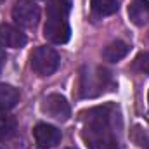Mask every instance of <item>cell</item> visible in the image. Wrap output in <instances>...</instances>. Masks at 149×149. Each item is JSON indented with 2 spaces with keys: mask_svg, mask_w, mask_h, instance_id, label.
Here are the masks:
<instances>
[{
  "mask_svg": "<svg viewBox=\"0 0 149 149\" xmlns=\"http://www.w3.org/2000/svg\"><path fill=\"white\" fill-rule=\"evenodd\" d=\"M95 16H111L118 10V0H90Z\"/></svg>",
  "mask_w": 149,
  "mask_h": 149,
  "instance_id": "cell-12",
  "label": "cell"
},
{
  "mask_svg": "<svg viewBox=\"0 0 149 149\" xmlns=\"http://www.w3.org/2000/svg\"><path fill=\"white\" fill-rule=\"evenodd\" d=\"M130 52V45L127 42L121 40H114L111 43H108L102 50V57L109 63H118L120 59H123L127 54Z\"/></svg>",
  "mask_w": 149,
  "mask_h": 149,
  "instance_id": "cell-10",
  "label": "cell"
},
{
  "mask_svg": "<svg viewBox=\"0 0 149 149\" xmlns=\"http://www.w3.org/2000/svg\"><path fill=\"white\" fill-rule=\"evenodd\" d=\"M135 68L142 73L149 74V52H141L135 57Z\"/></svg>",
  "mask_w": 149,
  "mask_h": 149,
  "instance_id": "cell-15",
  "label": "cell"
},
{
  "mask_svg": "<svg viewBox=\"0 0 149 149\" xmlns=\"http://www.w3.org/2000/svg\"><path fill=\"white\" fill-rule=\"evenodd\" d=\"M33 137L38 148L50 149L61 142V130H57L49 123H38L33 130Z\"/></svg>",
  "mask_w": 149,
  "mask_h": 149,
  "instance_id": "cell-7",
  "label": "cell"
},
{
  "mask_svg": "<svg viewBox=\"0 0 149 149\" xmlns=\"http://www.w3.org/2000/svg\"><path fill=\"white\" fill-rule=\"evenodd\" d=\"M12 19L23 28H35L40 19V9L31 0H17L12 7Z\"/></svg>",
  "mask_w": 149,
  "mask_h": 149,
  "instance_id": "cell-5",
  "label": "cell"
},
{
  "mask_svg": "<svg viewBox=\"0 0 149 149\" xmlns=\"http://www.w3.org/2000/svg\"><path fill=\"white\" fill-rule=\"evenodd\" d=\"M70 10H71V0H49L43 37L50 43L61 45L70 40L71 37V28L68 23Z\"/></svg>",
  "mask_w": 149,
  "mask_h": 149,
  "instance_id": "cell-2",
  "label": "cell"
},
{
  "mask_svg": "<svg viewBox=\"0 0 149 149\" xmlns=\"http://www.w3.org/2000/svg\"><path fill=\"white\" fill-rule=\"evenodd\" d=\"M5 61H7V57H5V50L0 49V73H2V70H3V66H5Z\"/></svg>",
  "mask_w": 149,
  "mask_h": 149,
  "instance_id": "cell-16",
  "label": "cell"
},
{
  "mask_svg": "<svg viewBox=\"0 0 149 149\" xmlns=\"http://www.w3.org/2000/svg\"><path fill=\"white\" fill-rule=\"evenodd\" d=\"M16 132V120L5 113H0V141L12 137Z\"/></svg>",
  "mask_w": 149,
  "mask_h": 149,
  "instance_id": "cell-13",
  "label": "cell"
},
{
  "mask_svg": "<svg viewBox=\"0 0 149 149\" xmlns=\"http://www.w3.org/2000/svg\"><path fill=\"white\" fill-rule=\"evenodd\" d=\"M19 90L12 85L0 83V111H9L19 102Z\"/></svg>",
  "mask_w": 149,
  "mask_h": 149,
  "instance_id": "cell-11",
  "label": "cell"
},
{
  "mask_svg": "<svg viewBox=\"0 0 149 149\" xmlns=\"http://www.w3.org/2000/svg\"><path fill=\"white\" fill-rule=\"evenodd\" d=\"M59 54L47 45L37 47L31 54V70L38 76H49V74L56 73V70L59 68Z\"/></svg>",
  "mask_w": 149,
  "mask_h": 149,
  "instance_id": "cell-4",
  "label": "cell"
},
{
  "mask_svg": "<svg viewBox=\"0 0 149 149\" xmlns=\"http://www.w3.org/2000/svg\"><path fill=\"white\" fill-rule=\"evenodd\" d=\"M148 102H149V94H148Z\"/></svg>",
  "mask_w": 149,
  "mask_h": 149,
  "instance_id": "cell-17",
  "label": "cell"
},
{
  "mask_svg": "<svg viewBox=\"0 0 149 149\" xmlns=\"http://www.w3.org/2000/svg\"><path fill=\"white\" fill-rule=\"evenodd\" d=\"M111 85V73L101 66H85L80 73V95L83 99L97 97Z\"/></svg>",
  "mask_w": 149,
  "mask_h": 149,
  "instance_id": "cell-3",
  "label": "cell"
},
{
  "mask_svg": "<svg viewBox=\"0 0 149 149\" xmlns=\"http://www.w3.org/2000/svg\"><path fill=\"white\" fill-rule=\"evenodd\" d=\"M0 3H2V0H0Z\"/></svg>",
  "mask_w": 149,
  "mask_h": 149,
  "instance_id": "cell-18",
  "label": "cell"
},
{
  "mask_svg": "<svg viewBox=\"0 0 149 149\" xmlns=\"http://www.w3.org/2000/svg\"><path fill=\"white\" fill-rule=\"evenodd\" d=\"M132 139H134V142H135L137 146L149 149V137H148V134H146L141 127H135V128H134V132H132Z\"/></svg>",
  "mask_w": 149,
  "mask_h": 149,
  "instance_id": "cell-14",
  "label": "cell"
},
{
  "mask_svg": "<svg viewBox=\"0 0 149 149\" xmlns=\"http://www.w3.org/2000/svg\"><path fill=\"white\" fill-rule=\"evenodd\" d=\"M42 111L57 121H66L71 114V108L61 94H49L42 101Z\"/></svg>",
  "mask_w": 149,
  "mask_h": 149,
  "instance_id": "cell-6",
  "label": "cell"
},
{
  "mask_svg": "<svg viewBox=\"0 0 149 149\" xmlns=\"http://www.w3.org/2000/svg\"><path fill=\"white\" fill-rule=\"evenodd\" d=\"M114 106L104 104L80 113L81 139L90 149H120L116 132L113 130Z\"/></svg>",
  "mask_w": 149,
  "mask_h": 149,
  "instance_id": "cell-1",
  "label": "cell"
},
{
  "mask_svg": "<svg viewBox=\"0 0 149 149\" xmlns=\"http://www.w3.org/2000/svg\"><path fill=\"white\" fill-rule=\"evenodd\" d=\"M128 17L134 24L144 26L149 23V0H132L128 7Z\"/></svg>",
  "mask_w": 149,
  "mask_h": 149,
  "instance_id": "cell-9",
  "label": "cell"
},
{
  "mask_svg": "<svg viewBox=\"0 0 149 149\" xmlns=\"http://www.w3.org/2000/svg\"><path fill=\"white\" fill-rule=\"evenodd\" d=\"M26 43V35L12 26V24H0V45L9 49H21Z\"/></svg>",
  "mask_w": 149,
  "mask_h": 149,
  "instance_id": "cell-8",
  "label": "cell"
}]
</instances>
